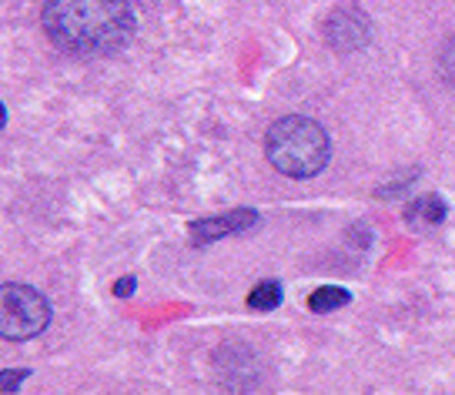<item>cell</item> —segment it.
<instances>
[{
    "mask_svg": "<svg viewBox=\"0 0 455 395\" xmlns=\"http://www.w3.org/2000/svg\"><path fill=\"white\" fill-rule=\"evenodd\" d=\"M4 309H0V335L11 342H24L41 335L51 322L47 298L30 285H7L4 288Z\"/></svg>",
    "mask_w": 455,
    "mask_h": 395,
    "instance_id": "obj_3",
    "label": "cell"
},
{
    "mask_svg": "<svg viewBox=\"0 0 455 395\" xmlns=\"http://www.w3.org/2000/svg\"><path fill=\"white\" fill-rule=\"evenodd\" d=\"M134 288H138V282H134V278L128 275V278H121V282L114 285V295H117V298H128V295H134Z\"/></svg>",
    "mask_w": 455,
    "mask_h": 395,
    "instance_id": "obj_9",
    "label": "cell"
},
{
    "mask_svg": "<svg viewBox=\"0 0 455 395\" xmlns=\"http://www.w3.org/2000/svg\"><path fill=\"white\" fill-rule=\"evenodd\" d=\"M282 285L275 282V278H265V282H258L251 292H248V309L255 311H271L282 305Z\"/></svg>",
    "mask_w": 455,
    "mask_h": 395,
    "instance_id": "obj_7",
    "label": "cell"
},
{
    "mask_svg": "<svg viewBox=\"0 0 455 395\" xmlns=\"http://www.w3.org/2000/svg\"><path fill=\"white\" fill-rule=\"evenodd\" d=\"M30 372H4V379H0V385H4V392H17V385H20V379H28Z\"/></svg>",
    "mask_w": 455,
    "mask_h": 395,
    "instance_id": "obj_8",
    "label": "cell"
},
{
    "mask_svg": "<svg viewBox=\"0 0 455 395\" xmlns=\"http://www.w3.org/2000/svg\"><path fill=\"white\" fill-rule=\"evenodd\" d=\"M265 155L271 168H278L288 178H315L331 157V138L312 117L288 114L268 127Z\"/></svg>",
    "mask_w": 455,
    "mask_h": 395,
    "instance_id": "obj_2",
    "label": "cell"
},
{
    "mask_svg": "<svg viewBox=\"0 0 455 395\" xmlns=\"http://www.w3.org/2000/svg\"><path fill=\"white\" fill-rule=\"evenodd\" d=\"M41 24L74 57H111L134 37L131 0H44Z\"/></svg>",
    "mask_w": 455,
    "mask_h": 395,
    "instance_id": "obj_1",
    "label": "cell"
},
{
    "mask_svg": "<svg viewBox=\"0 0 455 395\" xmlns=\"http://www.w3.org/2000/svg\"><path fill=\"white\" fill-rule=\"evenodd\" d=\"M445 212H449V208H445V201H442L439 195H426V198H415L412 205L405 208V222L419 228H432L445 218Z\"/></svg>",
    "mask_w": 455,
    "mask_h": 395,
    "instance_id": "obj_5",
    "label": "cell"
},
{
    "mask_svg": "<svg viewBox=\"0 0 455 395\" xmlns=\"http://www.w3.org/2000/svg\"><path fill=\"white\" fill-rule=\"evenodd\" d=\"M352 302V295L339 288V285H322V288H315L312 298H308V309L318 311V315H325V311H335V309H345Z\"/></svg>",
    "mask_w": 455,
    "mask_h": 395,
    "instance_id": "obj_6",
    "label": "cell"
},
{
    "mask_svg": "<svg viewBox=\"0 0 455 395\" xmlns=\"http://www.w3.org/2000/svg\"><path fill=\"white\" fill-rule=\"evenodd\" d=\"M251 225H258V212L251 208H238V212H228L221 218H204L191 225V241L195 245H208L214 238H228V235H242Z\"/></svg>",
    "mask_w": 455,
    "mask_h": 395,
    "instance_id": "obj_4",
    "label": "cell"
}]
</instances>
